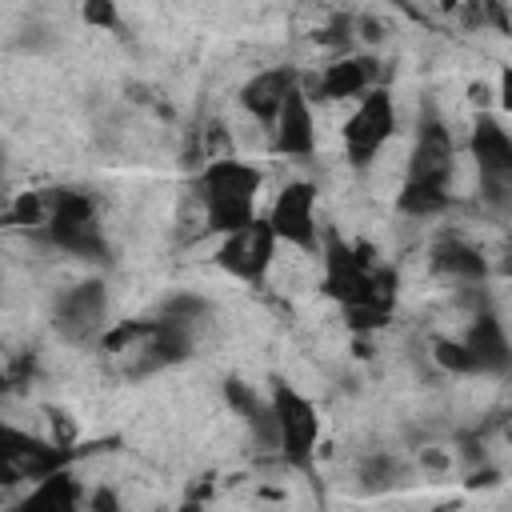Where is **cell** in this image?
Masks as SVG:
<instances>
[{
    "instance_id": "cell-1",
    "label": "cell",
    "mask_w": 512,
    "mask_h": 512,
    "mask_svg": "<svg viewBox=\"0 0 512 512\" xmlns=\"http://www.w3.org/2000/svg\"><path fill=\"white\" fill-rule=\"evenodd\" d=\"M320 264H324V296H332L344 312V324L352 332H376L392 320L400 276L392 264H376L368 244H348L336 228L320 240Z\"/></svg>"
},
{
    "instance_id": "cell-2",
    "label": "cell",
    "mask_w": 512,
    "mask_h": 512,
    "mask_svg": "<svg viewBox=\"0 0 512 512\" xmlns=\"http://www.w3.org/2000/svg\"><path fill=\"white\" fill-rule=\"evenodd\" d=\"M452 176H456V140L440 112L424 104L408 152V172L396 196V208L404 216H436L452 204Z\"/></svg>"
},
{
    "instance_id": "cell-3",
    "label": "cell",
    "mask_w": 512,
    "mask_h": 512,
    "mask_svg": "<svg viewBox=\"0 0 512 512\" xmlns=\"http://www.w3.org/2000/svg\"><path fill=\"white\" fill-rule=\"evenodd\" d=\"M260 184H264V172L248 160H236V156L208 160L196 176V192H200V204H204L208 232L232 236V232L248 228L256 220Z\"/></svg>"
},
{
    "instance_id": "cell-4",
    "label": "cell",
    "mask_w": 512,
    "mask_h": 512,
    "mask_svg": "<svg viewBox=\"0 0 512 512\" xmlns=\"http://www.w3.org/2000/svg\"><path fill=\"white\" fill-rule=\"evenodd\" d=\"M36 236L84 264H112V244L100 228V212L92 192L84 188H52L48 192V220L36 228Z\"/></svg>"
},
{
    "instance_id": "cell-5",
    "label": "cell",
    "mask_w": 512,
    "mask_h": 512,
    "mask_svg": "<svg viewBox=\"0 0 512 512\" xmlns=\"http://www.w3.org/2000/svg\"><path fill=\"white\" fill-rule=\"evenodd\" d=\"M268 404H272V420H276V452H280V460L288 468L312 472V456H316V444H320V412H316V404L300 388L280 380V376H272Z\"/></svg>"
},
{
    "instance_id": "cell-6",
    "label": "cell",
    "mask_w": 512,
    "mask_h": 512,
    "mask_svg": "<svg viewBox=\"0 0 512 512\" xmlns=\"http://www.w3.org/2000/svg\"><path fill=\"white\" fill-rule=\"evenodd\" d=\"M76 452L64 444H48L16 424H0V488L12 484H36L60 468H72Z\"/></svg>"
},
{
    "instance_id": "cell-7",
    "label": "cell",
    "mask_w": 512,
    "mask_h": 512,
    "mask_svg": "<svg viewBox=\"0 0 512 512\" xmlns=\"http://www.w3.org/2000/svg\"><path fill=\"white\" fill-rule=\"evenodd\" d=\"M52 328L60 340L76 344V348H88V344H100L104 328H108V288L100 276L92 280H80L72 288H64L52 304Z\"/></svg>"
},
{
    "instance_id": "cell-8",
    "label": "cell",
    "mask_w": 512,
    "mask_h": 512,
    "mask_svg": "<svg viewBox=\"0 0 512 512\" xmlns=\"http://www.w3.org/2000/svg\"><path fill=\"white\" fill-rule=\"evenodd\" d=\"M396 132V104H392V92L388 88H372L360 96L356 112L344 120V160L364 172L372 168L376 152L392 140Z\"/></svg>"
},
{
    "instance_id": "cell-9",
    "label": "cell",
    "mask_w": 512,
    "mask_h": 512,
    "mask_svg": "<svg viewBox=\"0 0 512 512\" xmlns=\"http://www.w3.org/2000/svg\"><path fill=\"white\" fill-rule=\"evenodd\" d=\"M468 152L480 168V180H484V200L504 208L508 204V188H512V136L504 128L500 116L492 112H480L472 132H468Z\"/></svg>"
},
{
    "instance_id": "cell-10",
    "label": "cell",
    "mask_w": 512,
    "mask_h": 512,
    "mask_svg": "<svg viewBox=\"0 0 512 512\" xmlns=\"http://www.w3.org/2000/svg\"><path fill=\"white\" fill-rule=\"evenodd\" d=\"M316 184L312 180H292L276 192L272 208H268V228L276 236V244H292L300 252H320V224H316Z\"/></svg>"
},
{
    "instance_id": "cell-11",
    "label": "cell",
    "mask_w": 512,
    "mask_h": 512,
    "mask_svg": "<svg viewBox=\"0 0 512 512\" xmlns=\"http://www.w3.org/2000/svg\"><path fill=\"white\" fill-rule=\"evenodd\" d=\"M272 260H276V236H272V228H268L264 216H256L248 228L224 236L220 248H216V256H212V264L220 272H228L232 280L252 284V288H260L268 280Z\"/></svg>"
},
{
    "instance_id": "cell-12",
    "label": "cell",
    "mask_w": 512,
    "mask_h": 512,
    "mask_svg": "<svg viewBox=\"0 0 512 512\" xmlns=\"http://www.w3.org/2000/svg\"><path fill=\"white\" fill-rule=\"evenodd\" d=\"M272 152L288 156V160L316 156V116H312V100L300 84L288 92V100L280 104V112L272 120Z\"/></svg>"
},
{
    "instance_id": "cell-13",
    "label": "cell",
    "mask_w": 512,
    "mask_h": 512,
    "mask_svg": "<svg viewBox=\"0 0 512 512\" xmlns=\"http://www.w3.org/2000/svg\"><path fill=\"white\" fill-rule=\"evenodd\" d=\"M464 352L472 360V372H484V376H504L512 368V340L504 332V320L496 312H480L468 332H464Z\"/></svg>"
},
{
    "instance_id": "cell-14",
    "label": "cell",
    "mask_w": 512,
    "mask_h": 512,
    "mask_svg": "<svg viewBox=\"0 0 512 512\" xmlns=\"http://www.w3.org/2000/svg\"><path fill=\"white\" fill-rule=\"evenodd\" d=\"M376 72H380L376 56H340L320 72L316 96H308V100H352V96H364V92H372Z\"/></svg>"
},
{
    "instance_id": "cell-15",
    "label": "cell",
    "mask_w": 512,
    "mask_h": 512,
    "mask_svg": "<svg viewBox=\"0 0 512 512\" xmlns=\"http://www.w3.org/2000/svg\"><path fill=\"white\" fill-rule=\"evenodd\" d=\"M296 84H300L296 68H288V64L264 68V72H256L252 80H244V88H240V108H244L248 116H256L260 124H272L276 112H280V104L288 100V92H292Z\"/></svg>"
},
{
    "instance_id": "cell-16",
    "label": "cell",
    "mask_w": 512,
    "mask_h": 512,
    "mask_svg": "<svg viewBox=\"0 0 512 512\" xmlns=\"http://www.w3.org/2000/svg\"><path fill=\"white\" fill-rule=\"evenodd\" d=\"M428 264L436 276H448V280H464V284H480L488 276V260L476 244L460 240V236H440L428 252Z\"/></svg>"
},
{
    "instance_id": "cell-17",
    "label": "cell",
    "mask_w": 512,
    "mask_h": 512,
    "mask_svg": "<svg viewBox=\"0 0 512 512\" xmlns=\"http://www.w3.org/2000/svg\"><path fill=\"white\" fill-rule=\"evenodd\" d=\"M224 400L228 408L244 420V428L252 432L256 448H276V420H272V404L244 380H224Z\"/></svg>"
},
{
    "instance_id": "cell-18",
    "label": "cell",
    "mask_w": 512,
    "mask_h": 512,
    "mask_svg": "<svg viewBox=\"0 0 512 512\" xmlns=\"http://www.w3.org/2000/svg\"><path fill=\"white\" fill-rule=\"evenodd\" d=\"M8 512H80V480L72 468H60L32 484L28 496H20Z\"/></svg>"
},
{
    "instance_id": "cell-19",
    "label": "cell",
    "mask_w": 512,
    "mask_h": 512,
    "mask_svg": "<svg viewBox=\"0 0 512 512\" xmlns=\"http://www.w3.org/2000/svg\"><path fill=\"white\" fill-rule=\"evenodd\" d=\"M156 316H160V320H172V324H180V328H188V332L200 336V328L212 320V300L200 296V292H172V296L156 308Z\"/></svg>"
},
{
    "instance_id": "cell-20",
    "label": "cell",
    "mask_w": 512,
    "mask_h": 512,
    "mask_svg": "<svg viewBox=\"0 0 512 512\" xmlns=\"http://www.w3.org/2000/svg\"><path fill=\"white\" fill-rule=\"evenodd\" d=\"M400 480H404V464H400L396 456L376 452V456H368V460L360 464V488H364V492H388V488H396Z\"/></svg>"
},
{
    "instance_id": "cell-21",
    "label": "cell",
    "mask_w": 512,
    "mask_h": 512,
    "mask_svg": "<svg viewBox=\"0 0 512 512\" xmlns=\"http://www.w3.org/2000/svg\"><path fill=\"white\" fill-rule=\"evenodd\" d=\"M48 220V192H24L8 212L4 224L8 228H40Z\"/></svg>"
},
{
    "instance_id": "cell-22",
    "label": "cell",
    "mask_w": 512,
    "mask_h": 512,
    "mask_svg": "<svg viewBox=\"0 0 512 512\" xmlns=\"http://www.w3.org/2000/svg\"><path fill=\"white\" fill-rule=\"evenodd\" d=\"M432 360L440 364V368H448V372H456V376H476L472 372V360H468V352H464V344L460 340H432Z\"/></svg>"
},
{
    "instance_id": "cell-23",
    "label": "cell",
    "mask_w": 512,
    "mask_h": 512,
    "mask_svg": "<svg viewBox=\"0 0 512 512\" xmlns=\"http://www.w3.org/2000/svg\"><path fill=\"white\" fill-rule=\"evenodd\" d=\"M88 24H96V28H120V12L108 4V0H96V4H84V12H80Z\"/></svg>"
},
{
    "instance_id": "cell-24",
    "label": "cell",
    "mask_w": 512,
    "mask_h": 512,
    "mask_svg": "<svg viewBox=\"0 0 512 512\" xmlns=\"http://www.w3.org/2000/svg\"><path fill=\"white\" fill-rule=\"evenodd\" d=\"M92 512H120V500L112 488H96L92 492Z\"/></svg>"
},
{
    "instance_id": "cell-25",
    "label": "cell",
    "mask_w": 512,
    "mask_h": 512,
    "mask_svg": "<svg viewBox=\"0 0 512 512\" xmlns=\"http://www.w3.org/2000/svg\"><path fill=\"white\" fill-rule=\"evenodd\" d=\"M176 512H204V504H196V500H188V504H180Z\"/></svg>"
},
{
    "instance_id": "cell-26",
    "label": "cell",
    "mask_w": 512,
    "mask_h": 512,
    "mask_svg": "<svg viewBox=\"0 0 512 512\" xmlns=\"http://www.w3.org/2000/svg\"><path fill=\"white\" fill-rule=\"evenodd\" d=\"M0 192H4V144H0Z\"/></svg>"
}]
</instances>
